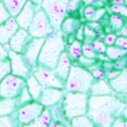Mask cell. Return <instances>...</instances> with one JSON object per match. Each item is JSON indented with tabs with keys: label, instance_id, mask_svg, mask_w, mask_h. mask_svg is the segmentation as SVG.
<instances>
[{
	"label": "cell",
	"instance_id": "6da1fadb",
	"mask_svg": "<svg viewBox=\"0 0 127 127\" xmlns=\"http://www.w3.org/2000/svg\"><path fill=\"white\" fill-rule=\"evenodd\" d=\"M125 105L116 95H90L85 115L96 127H110L117 118L122 116Z\"/></svg>",
	"mask_w": 127,
	"mask_h": 127
},
{
	"label": "cell",
	"instance_id": "7a4b0ae2",
	"mask_svg": "<svg viewBox=\"0 0 127 127\" xmlns=\"http://www.w3.org/2000/svg\"><path fill=\"white\" fill-rule=\"evenodd\" d=\"M66 42L60 30H54L45 38L38 57V64L53 69L58 62L60 55L65 50Z\"/></svg>",
	"mask_w": 127,
	"mask_h": 127
},
{
	"label": "cell",
	"instance_id": "3957f363",
	"mask_svg": "<svg viewBox=\"0 0 127 127\" xmlns=\"http://www.w3.org/2000/svg\"><path fill=\"white\" fill-rule=\"evenodd\" d=\"M95 81L88 69L80 65L71 64L68 76L65 80L64 88L66 92L89 94L90 88Z\"/></svg>",
	"mask_w": 127,
	"mask_h": 127
},
{
	"label": "cell",
	"instance_id": "277c9868",
	"mask_svg": "<svg viewBox=\"0 0 127 127\" xmlns=\"http://www.w3.org/2000/svg\"><path fill=\"white\" fill-rule=\"evenodd\" d=\"M88 94L66 92L64 95L63 108L66 119L71 121L76 117L84 116L87 111Z\"/></svg>",
	"mask_w": 127,
	"mask_h": 127
},
{
	"label": "cell",
	"instance_id": "5b68a950",
	"mask_svg": "<svg viewBox=\"0 0 127 127\" xmlns=\"http://www.w3.org/2000/svg\"><path fill=\"white\" fill-rule=\"evenodd\" d=\"M67 2L68 0H43L40 8L48 15L54 30H60L63 20L67 16Z\"/></svg>",
	"mask_w": 127,
	"mask_h": 127
},
{
	"label": "cell",
	"instance_id": "8992f818",
	"mask_svg": "<svg viewBox=\"0 0 127 127\" xmlns=\"http://www.w3.org/2000/svg\"><path fill=\"white\" fill-rule=\"evenodd\" d=\"M27 31L32 35V38H46L49 33L54 31V29L51 26L46 12L40 8L36 11Z\"/></svg>",
	"mask_w": 127,
	"mask_h": 127
},
{
	"label": "cell",
	"instance_id": "52a82bcc",
	"mask_svg": "<svg viewBox=\"0 0 127 127\" xmlns=\"http://www.w3.org/2000/svg\"><path fill=\"white\" fill-rule=\"evenodd\" d=\"M26 85V81L15 75L9 74L0 82L1 98H17Z\"/></svg>",
	"mask_w": 127,
	"mask_h": 127
},
{
	"label": "cell",
	"instance_id": "ba28073f",
	"mask_svg": "<svg viewBox=\"0 0 127 127\" xmlns=\"http://www.w3.org/2000/svg\"><path fill=\"white\" fill-rule=\"evenodd\" d=\"M33 76L37 79L39 84L43 86V88H64V83L57 77L53 69L37 64L36 68L33 70Z\"/></svg>",
	"mask_w": 127,
	"mask_h": 127
},
{
	"label": "cell",
	"instance_id": "9c48e42d",
	"mask_svg": "<svg viewBox=\"0 0 127 127\" xmlns=\"http://www.w3.org/2000/svg\"><path fill=\"white\" fill-rule=\"evenodd\" d=\"M8 57L11 62V73L12 75L27 79L32 74V69L27 64L23 54L10 50L8 52Z\"/></svg>",
	"mask_w": 127,
	"mask_h": 127
},
{
	"label": "cell",
	"instance_id": "30bf717a",
	"mask_svg": "<svg viewBox=\"0 0 127 127\" xmlns=\"http://www.w3.org/2000/svg\"><path fill=\"white\" fill-rule=\"evenodd\" d=\"M43 111L44 106L39 101H35L34 102L26 103L19 108L17 112V119L22 125L29 124L34 120H36L42 114Z\"/></svg>",
	"mask_w": 127,
	"mask_h": 127
},
{
	"label": "cell",
	"instance_id": "8fae6325",
	"mask_svg": "<svg viewBox=\"0 0 127 127\" xmlns=\"http://www.w3.org/2000/svg\"><path fill=\"white\" fill-rule=\"evenodd\" d=\"M44 41H45V38H32L31 42L28 44L26 49L23 53L27 64L32 69V71L37 66L38 57H39Z\"/></svg>",
	"mask_w": 127,
	"mask_h": 127
},
{
	"label": "cell",
	"instance_id": "7c38bea8",
	"mask_svg": "<svg viewBox=\"0 0 127 127\" xmlns=\"http://www.w3.org/2000/svg\"><path fill=\"white\" fill-rule=\"evenodd\" d=\"M40 8L38 6L34 5L31 1H27L25 6L22 8V10L19 11V13L14 17L16 22L18 24L19 28H21L23 30H28V28L30 27L31 23H32L33 17L35 15L36 11L39 10Z\"/></svg>",
	"mask_w": 127,
	"mask_h": 127
},
{
	"label": "cell",
	"instance_id": "4fadbf2b",
	"mask_svg": "<svg viewBox=\"0 0 127 127\" xmlns=\"http://www.w3.org/2000/svg\"><path fill=\"white\" fill-rule=\"evenodd\" d=\"M32 39V35L28 32V31L19 28L18 31L13 34V36L11 38V40L9 42L11 50L23 54L28 44L31 42Z\"/></svg>",
	"mask_w": 127,
	"mask_h": 127
},
{
	"label": "cell",
	"instance_id": "5bb4252c",
	"mask_svg": "<svg viewBox=\"0 0 127 127\" xmlns=\"http://www.w3.org/2000/svg\"><path fill=\"white\" fill-rule=\"evenodd\" d=\"M64 89L60 88H53V87H48V88H43L42 94L40 96L38 101L42 104L44 107H50V106L56 104L57 102L62 101L64 98Z\"/></svg>",
	"mask_w": 127,
	"mask_h": 127
},
{
	"label": "cell",
	"instance_id": "9a60e30c",
	"mask_svg": "<svg viewBox=\"0 0 127 127\" xmlns=\"http://www.w3.org/2000/svg\"><path fill=\"white\" fill-rule=\"evenodd\" d=\"M19 29L15 18L11 16L7 21L0 25V44L4 45L10 42L11 38L13 36Z\"/></svg>",
	"mask_w": 127,
	"mask_h": 127
},
{
	"label": "cell",
	"instance_id": "2e32d148",
	"mask_svg": "<svg viewBox=\"0 0 127 127\" xmlns=\"http://www.w3.org/2000/svg\"><path fill=\"white\" fill-rule=\"evenodd\" d=\"M71 60L68 57L67 53L65 52V50L62 52L58 59V62L56 66L53 68V71L55 72V74L57 75L60 80H62L64 83L65 82V80L67 78L70 70V66H71Z\"/></svg>",
	"mask_w": 127,
	"mask_h": 127
},
{
	"label": "cell",
	"instance_id": "e0dca14e",
	"mask_svg": "<svg viewBox=\"0 0 127 127\" xmlns=\"http://www.w3.org/2000/svg\"><path fill=\"white\" fill-rule=\"evenodd\" d=\"M82 24L83 23L79 17H76L75 15H67L62 22L60 26V31L64 37L73 35Z\"/></svg>",
	"mask_w": 127,
	"mask_h": 127
},
{
	"label": "cell",
	"instance_id": "ac0fdd59",
	"mask_svg": "<svg viewBox=\"0 0 127 127\" xmlns=\"http://www.w3.org/2000/svg\"><path fill=\"white\" fill-rule=\"evenodd\" d=\"M91 96H103V95H116L115 91L109 85L106 79L95 81L89 91Z\"/></svg>",
	"mask_w": 127,
	"mask_h": 127
},
{
	"label": "cell",
	"instance_id": "d6986e66",
	"mask_svg": "<svg viewBox=\"0 0 127 127\" xmlns=\"http://www.w3.org/2000/svg\"><path fill=\"white\" fill-rule=\"evenodd\" d=\"M109 85L116 93L125 94L127 93V68L121 71V73L115 79L108 81Z\"/></svg>",
	"mask_w": 127,
	"mask_h": 127
},
{
	"label": "cell",
	"instance_id": "ffe728a7",
	"mask_svg": "<svg viewBox=\"0 0 127 127\" xmlns=\"http://www.w3.org/2000/svg\"><path fill=\"white\" fill-rule=\"evenodd\" d=\"M49 112H50V116H51V121L60 122L66 127H70V121L67 120L64 115L62 101H60L56 104L52 105V108H51V110H49Z\"/></svg>",
	"mask_w": 127,
	"mask_h": 127
},
{
	"label": "cell",
	"instance_id": "44dd1931",
	"mask_svg": "<svg viewBox=\"0 0 127 127\" xmlns=\"http://www.w3.org/2000/svg\"><path fill=\"white\" fill-rule=\"evenodd\" d=\"M26 86L30 94L32 96V100L34 101H38L40 96L42 94L43 91V86L37 81V79L33 76V74H31L28 78H27L26 81Z\"/></svg>",
	"mask_w": 127,
	"mask_h": 127
},
{
	"label": "cell",
	"instance_id": "7402d4cb",
	"mask_svg": "<svg viewBox=\"0 0 127 127\" xmlns=\"http://www.w3.org/2000/svg\"><path fill=\"white\" fill-rule=\"evenodd\" d=\"M19 104L17 98H3L0 101V117L11 115Z\"/></svg>",
	"mask_w": 127,
	"mask_h": 127
},
{
	"label": "cell",
	"instance_id": "603a6c76",
	"mask_svg": "<svg viewBox=\"0 0 127 127\" xmlns=\"http://www.w3.org/2000/svg\"><path fill=\"white\" fill-rule=\"evenodd\" d=\"M51 122V116L49 109H44L42 114L29 124H24L22 127H48Z\"/></svg>",
	"mask_w": 127,
	"mask_h": 127
},
{
	"label": "cell",
	"instance_id": "cb8c5ba5",
	"mask_svg": "<svg viewBox=\"0 0 127 127\" xmlns=\"http://www.w3.org/2000/svg\"><path fill=\"white\" fill-rule=\"evenodd\" d=\"M82 45H83V42L78 41L76 39L73 42H71L70 44L66 45L65 52L67 53V55L70 58V60L78 61V59L83 55V53H82Z\"/></svg>",
	"mask_w": 127,
	"mask_h": 127
},
{
	"label": "cell",
	"instance_id": "d4e9b609",
	"mask_svg": "<svg viewBox=\"0 0 127 127\" xmlns=\"http://www.w3.org/2000/svg\"><path fill=\"white\" fill-rule=\"evenodd\" d=\"M27 1L28 0H2L8 11L12 17H15L19 13V11L25 6Z\"/></svg>",
	"mask_w": 127,
	"mask_h": 127
},
{
	"label": "cell",
	"instance_id": "484cf974",
	"mask_svg": "<svg viewBox=\"0 0 127 127\" xmlns=\"http://www.w3.org/2000/svg\"><path fill=\"white\" fill-rule=\"evenodd\" d=\"M105 55L110 61L113 62V61H117V60H120V59L127 56V49H123L119 47H116L115 45L109 46L106 48Z\"/></svg>",
	"mask_w": 127,
	"mask_h": 127
},
{
	"label": "cell",
	"instance_id": "4316f807",
	"mask_svg": "<svg viewBox=\"0 0 127 127\" xmlns=\"http://www.w3.org/2000/svg\"><path fill=\"white\" fill-rule=\"evenodd\" d=\"M125 24V18L122 17L121 15H118L115 13H111L108 18V27L111 29V31L118 32Z\"/></svg>",
	"mask_w": 127,
	"mask_h": 127
},
{
	"label": "cell",
	"instance_id": "83f0119b",
	"mask_svg": "<svg viewBox=\"0 0 127 127\" xmlns=\"http://www.w3.org/2000/svg\"><path fill=\"white\" fill-rule=\"evenodd\" d=\"M70 127H96L86 115L76 117L70 121Z\"/></svg>",
	"mask_w": 127,
	"mask_h": 127
},
{
	"label": "cell",
	"instance_id": "f1b7e54d",
	"mask_svg": "<svg viewBox=\"0 0 127 127\" xmlns=\"http://www.w3.org/2000/svg\"><path fill=\"white\" fill-rule=\"evenodd\" d=\"M17 117L14 115H7L0 117V127H21Z\"/></svg>",
	"mask_w": 127,
	"mask_h": 127
},
{
	"label": "cell",
	"instance_id": "f546056e",
	"mask_svg": "<svg viewBox=\"0 0 127 127\" xmlns=\"http://www.w3.org/2000/svg\"><path fill=\"white\" fill-rule=\"evenodd\" d=\"M82 53L86 58L97 59V57H98V54L95 52L94 48L92 47V44L88 42H83V45H82Z\"/></svg>",
	"mask_w": 127,
	"mask_h": 127
},
{
	"label": "cell",
	"instance_id": "4dcf8cb0",
	"mask_svg": "<svg viewBox=\"0 0 127 127\" xmlns=\"http://www.w3.org/2000/svg\"><path fill=\"white\" fill-rule=\"evenodd\" d=\"M98 62L94 64V65H92V66H90L89 68H87L88 70L90 71V73L92 74V76L94 77V79L96 81H99V80H103L105 79V74H104V69L102 68V66H100V65H98L97 64Z\"/></svg>",
	"mask_w": 127,
	"mask_h": 127
},
{
	"label": "cell",
	"instance_id": "1f68e13d",
	"mask_svg": "<svg viewBox=\"0 0 127 127\" xmlns=\"http://www.w3.org/2000/svg\"><path fill=\"white\" fill-rule=\"evenodd\" d=\"M109 10L111 13L121 15L122 17L127 19V6L125 4H111Z\"/></svg>",
	"mask_w": 127,
	"mask_h": 127
},
{
	"label": "cell",
	"instance_id": "d6a6232c",
	"mask_svg": "<svg viewBox=\"0 0 127 127\" xmlns=\"http://www.w3.org/2000/svg\"><path fill=\"white\" fill-rule=\"evenodd\" d=\"M82 0H68L66 5V13L67 15H73L75 12L79 11L82 6Z\"/></svg>",
	"mask_w": 127,
	"mask_h": 127
},
{
	"label": "cell",
	"instance_id": "836d02e7",
	"mask_svg": "<svg viewBox=\"0 0 127 127\" xmlns=\"http://www.w3.org/2000/svg\"><path fill=\"white\" fill-rule=\"evenodd\" d=\"M92 47L94 48L95 52L97 54H105V50H106V46L104 42L101 40V38H95L93 41H92Z\"/></svg>",
	"mask_w": 127,
	"mask_h": 127
},
{
	"label": "cell",
	"instance_id": "e575fe53",
	"mask_svg": "<svg viewBox=\"0 0 127 127\" xmlns=\"http://www.w3.org/2000/svg\"><path fill=\"white\" fill-rule=\"evenodd\" d=\"M9 74H11V62L8 58L0 62V82Z\"/></svg>",
	"mask_w": 127,
	"mask_h": 127
},
{
	"label": "cell",
	"instance_id": "d590c367",
	"mask_svg": "<svg viewBox=\"0 0 127 127\" xmlns=\"http://www.w3.org/2000/svg\"><path fill=\"white\" fill-rule=\"evenodd\" d=\"M17 100H18V102H19L20 105H24L26 103H29L32 100V96L30 94V92H29V90H28L26 85L24 86V88L22 89L21 93L17 97Z\"/></svg>",
	"mask_w": 127,
	"mask_h": 127
},
{
	"label": "cell",
	"instance_id": "8d00e7d4",
	"mask_svg": "<svg viewBox=\"0 0 127 127\" xmlns=\"http://www.w3.org/2000/svg\"><path fill=\"white\" fill-rule=\"evenodd\" d=\"M84 33H85V40H84V42L92 43V41L98 36L97 32L95 31H93L91 28H89L86 24H84Z\"/></svg>",
	"mask_w": 127,
	"mask_h": 127
},
{
	"label": "cell",
	"instance_id": "74e56055",
	"mask_svg": "<svg viewBox=\"0 0 127 127\" xmlns=\"http://www.w3.org/2000/svg\"><path fill=\"white\" fill-rule=\"evenodd\" d=\"M96 9H97V8L93 5H86L85 8H84V13H83V15H84L85 19L87 22L92 21L93 17L95 15Z\"/></svg>",
	"mask_w": 127,
	"mask_h": 127
},
{
	"label": "cell",
	"instance_id": "f35d334b",
	"mask_svg": "<svg viewBox=\"0 0 127 127\" xmlns=\"http://www.w3.org/2000/svg\"><path fill=\"white\" fill-rule=\"evenodd\" d=\"M78 62L79 64L85 68H89L90 66L94 65L97 63V59H91V58H86L84 55H82L79 59H78Z\"/></svg>",
	"mask_w": 127,
	"mask_h": 127
},
{
	"label": "cell",
	"instance_id": "ab89813d",
	"mask_svg": "<svg viewBox=\"0 0 127 127\" xmlns=\"http://www.w3.org/2000/svg\"><path fill=\"white\" fill-rule=\"evenodd\" d=\"M10 17H11L10 12L8 11L7 8L4 5V3L1 1L0 2V25L3 24L5 21H7Z\"/></svg>",
	"mask_w": 127,
	"mask_h": 127
},
{
	"label": "cell",
	"instance_id": "60d3db41",
	"mask_svg": "<svg viewBox=\"0 0 127 127\" xmlns=\"http://www.w3.org/2000/svg\"><path fill=\"white\" fill-rule=\"evenodd\" d=\"M118 37L115 32H109V33H106L105 35L103 36V42L105 44L107 47L109 46H114L115 45V42H116V39Z\"/></svg>",
	"mask_w": 127,
	"mask_h": 127
},
{
	"label": "cell",
	"instance_id": "b9f144b4",
	"mask_svg": "<svg viewBox=\"0 0 127 127\" xmlns=\"http://www.w3.org/2000/svg\"><path fill=\"white\" fill-rule=\"evenodd\" d=\"M126 62H127V56L123 57V58L117 60V61H113L112 62V67L118 70H123L126 68Z\"/></svg>",
	"mask_w": 127,
	"mask_h": 127
},
{
	"label": "cell",
	"instance_id": "7bdbcfd3",
	"mask_svg": "<svg viewBox=\"0 0 127 127\" xmlns=\"http://www.w3.org/2000/svg\"><path fill=\"white\" fill-rule=\"evenodd\" d=\"M107 13V10L105 9V7H101V8H97L96 9V12L95 15L93 17L92 21H96V22H100L103 18V16Z\"/></svg>",
	"mask_w": 127,
	"mask_h": 127
},
{
	"label": "cell",
	"instance_id": "ee69618b",
	"mask_svg": "<svg viewBox=\"0 0 127 127\" xmlns=\"http://www.w3.org/2000/svg\"><path fill=\"white\" fill-rule=\"evenodd\" d=\"M122 70H118L115 68H109L104 70V74H105V79L107 81H110L112 79H115L118 75L121 73Z\"/></svg>",
	"mask_w": 127,
	"mask_h": 127
},
{
	"label": "cell",
	"instance_id": "f6af8a7d",
	"mask_svg": "<svg viewBox=\"0 0 127 127\" xmlns=\"http://www.w3.org/2000/svg\"><path fill=\"white\" fill-rule=\"evenodd\" d=\"M115 46L119 47L123 49H127V37L126 36H121L119 35L116 39V42H115Z\"/></svg>",
	"mask_w": 127,
	"mask_h": 127
},
{
	"label": "cell",
	"instance_id": "bcb514c9",
	"mask_svg": "<svg viewBox=\"0 0 127 127\" xmlns=\"http://www.w3.org/2000/svg\"><path fill=\"white\" fill-rule=\"evenodd\" d=\"M75 39L78 40V41H81V42H84L85 40V33H84V24H82L80 28L76 31L75 32Z\"/></svg>",
	"mask_w": 127,
	"mask_h": 127
},
{
	"label": "cell",
	"instance_id": "7dc6e473",
	"mask_svg": "<svg viewBox=\"0 0 127 127\" xmlns=\"http://www.w3.org/2000/svg\"><path fill=\"white\" fill-rule=\"evenodd\" d=\"M110 127H127V120H124L122 117H119L115 120Z\"/></svg>",
	"mask_w": 127,
	"mask_h": 127
},
{
	"label": "cell",
	"instance_id": "c3c4849f",
	"mask_svg": "<svg viewBox=\"0 0 127 127\" xmlns=\"http://www.w3.org/2000/svg\"><path fill=\"white\" fill-rule=\"evenodd\" d=\"M87 26L91 28L93 31H95L96 32H100L102 30V25H101L100 22H96V21H90V22H87V24H86Z\"/></svg>",
	"mask_w": 127,
	"mask_h": 127
},
{
	"label": "cell",
	"instance_id": "681fc988",
	"mask_svg": "<svg viewBox=\"0 0 127 127\" xmlns=\"http://www.w3.org/2000/svg\"><path fill=\"white\" fill-rule=\"evenodd\" d=\"M8 51L6 50L4 47H3V45H1L0 44V62L1 61H4L6 59H8Z\"/></svg>",
	"mask_w": 127,
	"mask_h": 127
},
{
	"label": "cell",
	"instance_id": "f907efd6",
	"mask_svg": "<svg viewBox=\"0 0 127 127\" xmlns=\"http://www.w3.org/2000/svg\"><path fill=\"white\" fill-rule=\"evenodd\" d=\"M116 34L118 35V36H119V35H121V36H126L127 37V24H126V22H125L124 26L122 27L119 32H116Z\"/></svg>",
	"mask_w": 127,
	"mask_h": 127
},
{
	"label": "cell",
	"instance_id": "816d5d0a",
	"mask_svg": "<svg viewBox=\"0 0 127 127\" xmlns=\"http://www.w3.org/2000/svg\"><path fill=\"white\" fill-rule=\"evenodd\" d=\"M48 127H66V126H65V125H64V124H62V123H60V122L51 121L50 123H49V125H48Z\"/></svg>",
	"mask_w": 127,
	"mask_h": 127
},
{
	"label": "cell",
	"instance_id": "f5cc1de1",
	"mask_svg": "<svg viewBox=\"0 0 127 127\" xmlns=\"http://www.w3.org/2000/svg\"><path fill=\"white\" fill-rule=\"evenodd\" d=\"M96 2V0H82V3L85 6L86 5H93Z\"/></svg>",
	"mask_w": 127,
	"mask_h": 127
},
{
	"label": "cell",
	"instance_id": "db71d44e",
	"mask_svg": "<svg viewBox=\"0 0 127 127\" xmlns=\"http://www.w3.org/2000/svg\"><path fill=\"white\" fill-rule=\"evenodd\" d=\"M108 4L109 5H111V4H125V0H112Z\"/></svg>",
	"mask_w": 127,
	"mask_h": 127
},
{
	"label": "cell",
	"instance_id": "11a10c76",
	"mask_svg": "<svg viewBox=\"0 0 127 127\" xmlns=\"http://www.w3.org/2000/svg\"><path fill=\"white\" fill-rule=\"evenodd\" d=\"M29 1H31V2L33 3L34 5L38 6L39 8L41 7V4H42V2H43V0H29Z\"/></svg>",
	"mask_w": 127,
	"mask_h": 127
},
{
	"label": "cell",
	"instance_id": "9f6ffc18",
	"mask_svg": "<svg viewBox=\"0 0 127 127\" xmlns=\"http://www.w3.org/2000/svg\"><path fill=\"white\" fill-rule=\"evenodd\" d=\"M122 118H123L124 120H127V103L126 105H125V107H124V109H123V111H122Z\"/></svg>",
	"mask_w": 127,
	"mask_h": 127
},
{
	"label": "cell",
	"instance_id": "6f0895ef",
	"mask_svg": "<svg viewBox=\"0 0 127 127\" xmlns=\"http://www.w3.org/2000/svg\"><path fill=\"white\" fill-rule=\"evenodd\" d=\"M100 1H101V2H103L104 4H107L108 2H107V0H100Z\"/></svg>",
	"mask_w": 127,
	"mask_h": 127
},
{
	"label": "cell",
	"instance_id": "680465c9",
	"mask_svg": "<svg viewBox=\"0 0 127 127\" xmlns=\"http://www.w3.org/2000/svg\"><path fill=\"white\" fill-rule=\"evenodd\" d=\"M111 1H112V0H107V2H108V3H110Z\"/></svg>",
	"mask_w": 127,
	"mask_h": 127
},
{
	"label": "cell",
	"instance_id": "91938a15",
	"mask_svg": "<svg viewBox=\"0 0 127 127\" xmlns=\"http://www.w3.org/2000/svg\"><path fill=\"white\" fill-rule=\"evenodd\" d=\"M125 5L127 6V0H125Z\"/></svg>",
	"mask_w": 127,
	"mask_h": 127
},
{
	"label": "cell",
	"instance_id": "94428289",
	"mask_svg": "<svg viewBox=\"0 0 127 127\" xmlns=\"http://www.w3.org/2000/svg\"><path fill=\"white\" fill-rule=\"evenodd\" d=\"M126 68H127V62H126Z\"/></svg>",
	"mask_w": 127,
	"mask_h": 127
},
{
	"label": "cell",
	"instance_id": "6125c7cd",
	"mask_svg": "<svg viewBox=\"0 0 127 127\" xmlns=\"http://www.w3.org/2000/svg\"><path fill=\"white\" fill-rule=\"evenodd\" d=\"M1 1H2V0H0V2H1Z\"/></svg>",
	"mask_w": 127,
	"mask_h": 127
}]
</instances>
